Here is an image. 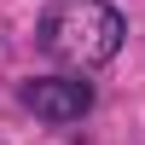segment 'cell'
<instances>
[{"instance_id": "6da1fadb", "label": "cell", "mask_w": 145, "mask_h": 145, "mask_svg": "<svg viewBox=\"0 0 145 145\" xmlns=\"http://www.w3.org/2000/svg\"><path fill=\"white\" fill-rule=\"evenodd\" d=\"M35 35H41V52L52 58V64L87 76V70L110 64V58L122 52L128 18L110 6V0H52Z\"/></svg>"}, {"instance_id": "7a4b0ae2", "label": "cell", "mask_w": 145, "mask_h": 145, "mask_svg": "<svg viewBox=\"0 0 145 145\" xmlns=\"http://www.w3.org/2000/svg\"><path fill=\"white\" fill-rule=\"evenodd\" d=\"M23 110H35L52 128H70L93 110V87L81 76H35V81H23Z\"/></svg>"}]
</instances>
